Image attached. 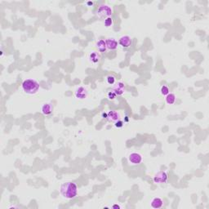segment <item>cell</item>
I'll return each instance as SVG.
<instances>
[{
  "label": "cell",
  "instance_id": "4",
  "mask_svg": "<svg viewBox=\"0 0 209 209\" xmlns=\"http://www.w3.org/2000/svg\"><path fill=\"white\" fill-rule=\"evenodd\" d=\"M167 180H168V175H167V172H163V171L157 172L154 177V181L158 184L166 183Z\"/></svg>",
  "mask_w": 209,
  "mask_h": 209
},
{
  "label": "cell",
  "instance_id": "10",
  "mask_svg": "<svg viewBox=\"0 0 209 209\" xmlns=\"http://www.w3.org/2000/svg\"><path fill=\"white\" fill-rule=\"evenodd\" d=\"M113 91H114L115 94L118 96H121L123 95L124 92H125V85L122 82H119L118 84L114 86V88H113Z\"/></svg>",
  "mask_w": 209,
  "mask_h": 209
},
{
  "label": "cell",
  "instance_id": "2",
  "mask_svg": "<svg viewBox=\"0 0 209 209\" xmlns=\"http://www.w3.org/2000/svg\"><path fill=\"white\" fill-rule=\"evenodd\" d=\"M22 89L26 94L34 95V94H36L38 91L39 90V84L35 79H26L22 83Z\"/></svg>",
  "mask_w": 209,
  "mask_h": 209
},
{
  "label": "cell",
  "instance_id": "21",
  "mask_svg": "<svg viewBox=\"0 0 209 209\" xmlns=\"http://www.w3.org/2000/svg\"><path fill=\"white\" fill-rule=\"evenodd\" d=\"M113 208L114 209H120L121 208V207L120 206H119V205H118V204H114V205H113Z\"/></svg>",
  "mask_w": 209,
  "mask_h": 209
},
{
  "label": "cell",
  "instance_id": "5",
  "mask_svg": "<svg viewBox=\"0 0 209 209\" xmlns=\"http://www.w3.org/2000/svg\"><path fill=\"white\" fill-rule=\"evenodd\" d=\"M142 160H143V158H142L141 154H140L139 153H132L129 154L128 156V161L131 164L133 165H138L141 163Z\"/></svg>",
  "mask_w": 209,
  "mask_h": 209
},
{
  "label": "cell",
  "instance_id": "16",
  "mask_svg": "<svg viewBox=\"0 0 209 209\" xmlns=\"http://www.w3.org/2000/svg\"><path fill=\"white\" fill-rule=\"evenodd\" d=\"M104 26L107 27V28H109V27L113 26V19H112V17H107V18L104 19Z\"/></svg>",
  "mask_w": 209,
  "mask_h": 209
},
{
  "label": "cell",
  "instance_id": "6",
  "mask_svg": "<svg viewBox=\"0 0 209 209\" xmlns=\"http://www.w3.org/2000/svg\"><path fill=\"white\" fill-rule=\"evenodd\" d=\"M75 97L79 100H84L88 96V90L84 87H79L75 92Z\"/></svg>",
  "mask_w": 209,
  "mask_h": 209
},
{
  "label": "cell",
  "instance_id": "17",
  "mask_svg": "<svg viewBox=\"0 0 209 209\" xmlns=\"http://www.w3.org/2000/svg\"><path fill=\"white\" fill-rule=\"evenodd\" d=\"M160 92L161 94L163 96H167L168 93L170 92L169 88H168V87L166 86V85H163V86L161 87L160 88Z\"/></svg>",
  "mask_w": 209,
  "mask_h": 209
},
{
  "label": "cell",
  "instance_id": "13",
  "mask_svg": "<svg viewBox=\"0 0 209 209\" xmlns=\"http://www.w3.org/2000/svg\"><path fill=\"white\" fill-rule=\"evenodd\" d=\"M96 48H97V50L100 51V52H104L107 49L106 44H105V41L103 39L98 40L97 42H96Z\"/></svg>",
  "mask_w": 209,
  "mask_h": 209
},
{
  "label": "cell",
  "instance_id": "11",
  "mask_svg": "<svg viewBox=\"0 0 209 209\" xmlns=\"http://www.w3.org/2000/svg\"><path fill=\"white\" fill-rule=\"evenodd\" d=\"M151 207L153 208H161L163 206V200L160 198H154L150 202Z\"/></svg>",
  "mask_w": 209,
  "mask_h": 209
},
{
  "label": "cell",
  "instance_id": "3",
  "mask_svg": "<svg viewBox=\"0 0 209 209\" xmlns=\"http://www.w3.org/2000/svg\"><path fill=\"white\" fill-rule=\"evenodd\" d=\"M113 10L109 6L105 4L100 5V7L97 10V16L100 19H105L107 17H111Z\"/></svg>",
  "mask_w": 209,
  "mask_h": 209
},
{
  "label": "cell",
  "instance_id": "7",
  "mask_svg": "<svg viewBox=\"0 0 209 209\" xmlns=\"http://www.w3.org/2000/svg\"><path fill=\"white\" fill-rule=\"evenodd\" d=\"M119 44L123 47H129L132 44V39L128 35H123L119 39Z\"/></svg>",
  "mask_w": 209,
  "mask_h": 209
},
{
  "label": "cell",
  "instance_id": "14",
  "mask_svg": "<svg viewBox=\"0 0 209 209\" xmlns=\"http://www.w3.org/2000/svg\"><path fill=\"white\" fill-rule=\"evenodd\" d=\"M89 60L93 64H96L100 61V55L96 51H92L89 54Z\"/></svg>",
  "mask_w": 209,
  "mask_h": 209
},
{
  "label": "cell",
  "instance_id": "8",
  "mask_svg": "<svg viewBox=\"0 0 209 209\" xmlns=\"http://www.w3.org/2000/svg\"><path fill=\"white\" fill-rule=\"evenodd\" d=\"M53 111V106L51 103H44L41 107V113L43 115H50Z\"/></svg>",
  "mask_w": 209,
  "mask_h": 209
},
{
  "label": "cell",
  "instance_id": "9",
  "mask_svg": "<svg viewBox=\"0 0 209 209\" xmlns=\"http://www.w3.org/2000/svg\"><path fill=\"white\" fill-rule=\"evenodd\" d=\"M105 44H106L107 49L109 50H115L118 47V42L114 38H108L105 40Z\"/></svg>",
  "mask_w": 209,
  "mask_h": 209
},
{
  "label": "cell",
  "instance_id": "1",
  "mask_svg": "<svg viewBox=\"0 0 209 209\" xmlns=\"http://www.w3.org/2000/svg\"><path fill=\"white\" fill-rule=\"evenodd\" d=\"M60 194L67 199H72L78 195V186L75 182H65L60 186Z\"/></svg>",
  "mask_w": 209,
  "mask_h": 209
},
{
  "label": "cell",
  "instance_id": "23",
  "mask_svg": "<svg viewBox=\"0 0 209 209\" xmlns=\"http://www.w3.org/2000/svg\"><path fill=\"white\" fill-rule=\"evenodd\" d=\"M88 5H92L93 2H88Z\"/></svg>",
  "mask_w": 209,
  "mask_h": 209
},
{
  "label": "cell",
  "instance_id": "20",
  "mask_svg": "<svg viewBox=\"0 0 209 209\" xmlns=\"http://www.w3.org/2000/svg\"><path fill=\"white\" fill-rule=\"evenodd\" d=\"M123 125H124V123H123V121L120 120V119H119V120H118V121H116V122L114 123V126H115V127H116V128H123Z\"/></svg>",
  "mask_w": 209,
  "mask_h": 209
},
{
  "label": "cell",
  "instance_id": "15",
  "mask_svg": "<svg viewBox=\"0 0 209 209\" xmlns=\"http://www.w3.org/2000/svg\"><path fill=\"white\" fill-rule=\"evenodd\" d=\"M165 100H166V102H167V104H173L175 102H176V100H177V96H176V95H175L174 93L169 92L167 96H166V98H165Z\"/></svg>",
  "mask_w": 209,
  "mask_h": 209
},
{
  "label": "cell",
  "instance_id": "12",
  "mask_svg": "<svg viewBox=\"0 0 209 209\" xmlns=\"http://www.w3.org/2000/svg\"><path fill=\"white\" fill-rule=\"evenodd\" d=\"M107 119H109V121H112V122L115 123L116 121L119 120V119H120V114L117 111L111 110V111H109L107 113Z\"/></svg>",
  "mask_w": 209,
  "mask_h": 209
},
{
  "label": "cell",
  "instance_id": "22",
  "mask_svg": "<svg viewBox=\"0 0 209 209\" xmlns=\"http://www.w3.org/2000/svg\"><path fill=\"white\" fill-rule=\"evenodd\" d=\"M102 118L103 119H107V113H102Z\"/></svg>",
  "mask_w": 209,
  "mask_h": 209
},
{
  "label": "cell",
  "instance_id": "19",
  "mask_svg": "<svg viewBox=\"0 0 209 209\" xmlns=\"http://www.w3.org/2000/svg\"><path fill=\"white\" fill-rule=\"evenodd\" d=\"M107 83L110 85H113L115 83V78L114 76H112V75H109V76L107 77Z\"/></svg>",
  "mask_w": 209,
  "mask_h": 209
},
{
  "label": "cell",
  "instance_id": "18",
  "mask_svg": "<svg viewBox=\"0 0 209 209\" xmlns=\"http://www.w3.org/2000/svg\"><path fill=\"white\" fill-rule=\"evenodd\" d=\"M116 94H115V92H114V91H109V92L107 93V97H108V99L110 100H113L115 99V97H116Z\"/></svg>",
  "mask_w": 209,
  "mask_h": 209
}]
</instances>
